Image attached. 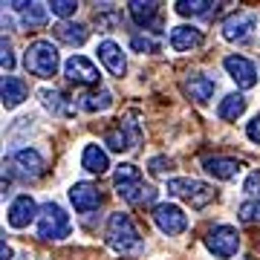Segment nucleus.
Segmentation results:
<instances>
[{
    "mask_svg": "<svg viewBox=\"0 0 260 260\" xmlns=\"http://www.w3.org/2000/svg\"><path fill=\"white\" fill-rule=\"evenodd\" d=\"M113 188L127 205H145L156 200V188H150L142 177V171L133 162H121L113 171Z\"/></svg>",
    "mask_w": 260,
    "mask_h": 260,
    "instance_id": "obj_1",
    "label": "nucleus"
},
{
    "mask_svg": "<svg viewBox=\"0 0 260 260\" xmlns=\"http://www.w3.org/2000/svg\"><path fill=\"white\" fill-rule=\"evenodd\" d=\"M104 240L116 254H136L142 251V234L136 223L130 220V214L113 211L107 217V229H104Z\"/></svg>",
    "mask_w": 260,
    "mask_h": 260,
    "instance_id": "obj_2",
    "label": "nucleus"
},
{
    "mask_svg": "<svg viewBox=\"0 0 260 260\" xmlns=\"http://www.w3.org/2000/svg\"><path fill=\"white\" fill-rule=\"evenodd\" d=\"M23 67H26V73L35 75V78H52V75H58V67H61L58 47L52 41H47V38L32 41V44L23 49Z\"/></svg>",
    "mask_w": 260,
    "mask_h": 260,
    "instance_id": "obj_3",
    "label": "nucleus"
},
{
    "mask_svg": "<svg viewBox=\"0 0 260 260\" xmlns=\"http://www.w3.org/2000/svg\"><path fill=\"white\" fill-rule=\"evenodd\" d=\"M165 191L171 197L182 200V203H188L191 208H205L217 197V188L211 182H203V179H194V177H171L165 182Z\"/></svg>",
    "mask_w": 260,
    "mask_h": 260,
    "instance_id": "obj_4",
    "label": "nucleus"
},
{
    "mask_svg": "<svg viewBox=\"0 0 260 260\" xmlns=\"http://www.w3.org/2000/svg\"><path fill=\"white\" fill-rule=\"evenodd\" d=\"M73 234V220L64 211V205L55 200H47L38 214V237L41 240H67Z\"/></svg>",
    "mask_w": 260,
    "mask_h": 260,
    "instance_id": "obj_5",
    "label": "nucleus"
},
{
    "mask_svg": "<svg viewBox=\"0 0 260 260\" xmlns=\"http://www.w3.org/2000/svg\"><path fill=\"white\" fill-rule=\"evenodd\" d=\"M205 249L211 251L217 260H232L240 251V232L229 223H217L214 229L205 232Z\"/></svg>",
    "mask_w": 260,
    "mask_h": 260,
    "instance_id": "obj_6",
    "label": "nucleus"
},
{
    "mask_svg": "<svg viewBox=\"0 0 260 260\" xmlns=\"http://www.w3.org/2000/svg\"><path fill=\"white\" fill-rule=\"evenodd\" d=\"M257 23H260L257 12L237 9V12H232V15L220 23V35H223V41H229V44H246V41L254 35Z\"/></svg>",
    "mask_w": 260,
    "mask_h": 260,
    "instance_id": "obj_7",
    "label": "nucleus"
},
{
    "mask_svg": "<svg viewBox=\"0 0 260 260\" xmlns=\"http://www.w3.org/2000/svg\"><path fill=\"white\" fill-rule=\"evenodd\" d=\"M139 142H142V124L136 121V116H124V119L119 121V127H113V130L104 133V145H107V150H113V153H127V150H133Z\"/></svg>",
    "mask_w": 260,
    "mask_h": 260,
    "instance_id": "obj_8",
    "label": "nucleus"
},
{
    "mask_svg": "<svg viewBox=\"0 0 260 260\" xmlns=\"http://www.w3.org/2000/svg\"><path fill=\"white\" fill-rule=\"evenodd\" d=\"M150 217H153L159 232L168 234V237H179V234L188 232V214L177 203H156Z\"/></svg>",
    "mask_w": 260,
    "mask_h": 260,
    "instance_id": "obj_9",
    "label": "nucleus"
},
{
    "mask_svg": "<svg viewBox=\"0 0 260 260\" xmlns=\"http://www.w3.org/2000/svg\"><path fill=\"white\" fill-rule=\"evenodd\" d=\"M223 67L229 78H232L240 90H251V87H257V64L251 61V58L240 55V52H232V55L223 58Z\"/></svg>",
    "mask_w": 260,
    "mask_h": 260,
    "instance_id": "obj_10",
    "label": "nucleus"
},
{
    "mask_svg": "<svg viewBox=\"0 0 260 260\" xmlns=\"http://www.w3.org/2000/svg\"><path fill=\"white\" fill-rule=\"evenodd\" d=\"M64 75L70 84H78V87H99L102 75H99V67L84 55H70L64 61Z\"/></svg>",
    "mask_w": 260,
    "mask_h": 260,
    "instance_id": "obj_11",
    "label": "nucleus"
},
{
    "mask_svg": "<svg viewBox=\"0 0 260 260\" xmlns=\"http://www.w3.org/2000/svg\"><path fill=\"white\" fill-rule=\"evenodd\" d=\"M38 214H41V208H38L35 197L32 194H18L15 200H12L9 211H6V223H9V229H29L32 223H38Z\"/></svg>",
    "mask_w": 260,
    "mask_h": 260,
    "instance_id": "obj_12",
    "label": "nucleus"
},
{
    "mask_svg": "<svg viewBox=\"0 0 260 260\" xmlns=\"http://www.w3.org/2000/svg\"><path fill=\"white\" fill-rule=\"evenodd\" d=\"M12 165H15V171H18L20 177L35 179V177H41V174L47 171V159H44V153H41L38 148L26 145V148H18L15 153H12Z\"/></svg>",
    "mask_w": 260,
    "mask_h": 260,
    "instance_id": "obj_13",
    "label": "nucleus"
},
{
    "mask_svg": "<svg viewBox=\"0 0 260 260\" xmlns=\"http://www.w3.org/2000/svg\"><path fill=\"white\" fill-rule=\"evenodd\" d=\"M182 93H185V99H191L194 104L205 107V104L214 99V93H217V81L205 73H191L185 81H182Z\"/></svg>",
    "mask_w": 260,
    "mask_h": 260,
    "instance_id": "obj_14",
    "label": "nucleus"
},
{
    "mask_svg": "<svg viewBox=\"0 0 260 260\" xmlns=\"http://www.w3.org/2000/svg\"><path fill=\"white\" fill-rule=\"evenodd\" d=\"M168 44L174 52H194L205 44V35L203 29L194 26V23H177V26L171 29V35H168Z\"/></svg>",
    "mask_w": 260,
    "mask_h": 260,
    "instance_id": "obj_15",
    "label": "nucleus"
},
{
    "mask_svg": "<svg viewBox=\"0 0 260 260\" xmlns=\"http://www.w3.org/2000/svg\"><path fill=\"white\" fill-rule=\"evenodd\" d=\"M95 55H99V61L104 64V70H107L110 75H116V78H121V75L127 73V55H124L121 44H116V41H110V38L99 41Z\"/></svg>",
    "mask_w": 260,
    "mask_h": 260,
    "instance_id": "obj_16",
    "label": "nucleus"
},
{
    "mask_svg": "<svg viewBox=\"0 0 260 260\" xmlns=\"http://www.w3.org/2000/svg\"><path fill=\"white\" fill-rule=\"evenodd\" d=\"M70 203L78 214H90L102 205V194L93 182H73L70 185Z\"/></svg>",
    "mask_w": 260,
    "mask_h": 260,
    "instance_id": "obj_17",
    "label": "nucleus"
},
{
    "mask_svg": "<svg viewBox=\"0 0 260 260\" xmlns=\"http://www.w3.org/2000/svg\"><path fill=\"white\" fill-rule=\"evenodd\" d=\"M203 171L208 177L220 179V182H232V179H237L243 165H240V159H234V156H208V159H203Z\"/></svg>",
    "mask_w": 260,
    "mask_h": 260,
    "instance_id": "obj_18",
    "label": "nucleus"
},
{
    "mask_svg": "<svg viewBox=\"0 0 260 260\" xmlns=\"http://www.w3.org/2000/svg\"><path fill=\"white\" fill-rule=\"evenodd\" d=\"M0 95H3V107L6 110H15L29 99V87L20 75H3V87H0Z\"/></svg>",
    "mask_w": 260,
    "mask_h": 260,
    "instance_id": "obj_19",
    "label": "nucleus"
},
{
    "mask_svg": "<svg viewBox=\"0 0 260 260\" xmlns=\"http://www.w3.org/2000/svg\"><path fill=\"white\" fill-rule=\"evenodd\" d=\"M81 168L84 171H90V174H107L110 171V156H107V150L102 145H95V142H87L81 150Z\"/></svg>",
    "mask_w": 260,
    "mask_h": 260,
    "instance_id": "obj_20",
    "label": "nucleus"
},
{
    "mask_svg": "<svg viewBox=\"0 0 260 260\" xmlns=\"http://www.w3.org/2000/svg\"><path fill=\"white\" fill-rule=\"evenodd\" d=\"M9 12H18L23 26H44L49 18V3H6Z\"/></svg>",
    "mask_w": 260,
    "mask_h": 260,
    "instance_id": "obj_21",
    "label": "nucleus"
},
{
    "mask_svg": "<svg viewBox=\"0 0 260 260\" xmlns=\"http://www.w3.org/2000/svg\"><path fill=\"white\" fill-rule=\"evenodd\" d=\"M52 35H55L61 44H67V47H84V44H87V38H90V32H87V26H84V23H75V20H61V23L52 29Z\"/></svg>",
    "mask_w": 260,
    "mask_h": 260,
    "instance_id": "obj_22",
    "label": "nucleus"
},
{
    "mask_svg": "<svg viewBox=\"0 0 260 260\" xmlns=\"http://www.w3.org/2000/svg\"><path fill=\"white\" fill-rule=\"evenodd\" d=\"M38 99H41V104H44L52 116H73L75 113V107L67 102V95L61 93V90H55V87H41V90H38Z\"/></svg>",
    "mask_w": 260,
    "mask_h": 260,
    "instance_id": "obj_23",
    "label": "nucleus"
},
{
    "mask_svg": "<svg viewBox=\"0 0 260 260\" xmlns=\"http://www.w3.org/2000/svg\"><path fill=\"white\" fill-rule=\"evenodd\" d=\"M246 107H249V99L243 93H229L220 99V104H217V119L220 121H237L246 113Z\"/></svg>",
    "mask_w": 260,
    "mask_h": 260,
    "instance_id": "obj_24",
    "label": "nucleus"
},
{
    "mask_svg": "<svg viewBox=\"0 0 260 260\" xmlns=\"http://www.w3.org/2000/svg\"><path fill=\"white\" fill-rule=\"evenodd\" d=\"M159 3H153V0H148V3H142V0H133V3H127V15L133 18V23H139V26L150 29L153 23L159 20Z\"/></svg>",
    "mask_w": 260,
    "mask_h": 260,
    "instance_id": "obj_25",
    "label": "nucleus"
},
{
    "mask_svg": "<svg viewBox=\"0 0 260 260\" xmlns=\"http://www.w3.org/2000/svg\"><path fill=\"white\" fill-rule=\"evenodd\" d=\"M78 107L84 113H104L113 107V93L110 90H93V93H84L78 99Z\"/></svg>",
    "mask_w": 260,
    "mask_h": 260,
    "instance_id": "obj_26",
    "label": "nucleus"
},
{
    "mask_svg": "<svg viewBox=\"0 0 260 260\" xmlns=\"http://www.w3.org/2000/svg\"><path fill=\"white\" fill-rule=\"evenodd\" d=\"M214 9H217V3H211V0H177L174 3V12L182 18H205Z\"/></svg>",
    "mask_w": 260,
    "mask_h": 260,
    "instance_id": "obj_27",
    "label": "nucleus"
},
{
    "mask_svg": "<svg viewBox=\"0 0 260 260\" xmlns=\"http://www.w3.org/2000/svg\"><path fill=\"white\" fill-rule=\"evenodd\" d=\"M130 49L139 52V55H156L159 49H162V44L150 35H133L130 38Z\"/></svg>",
    "mask_w": 260,
    "mask_h": 260,
    "instance_id": "obj_28",
    "label": "nucleus"
},
{
    "mask_svg": "<svg viewBox=\"0 0 260 260\" xmlns=\"http://www.w3.org/2000/svg\"><path fill=\"white\" fill-rule=\"evenodd\" d=\"M148 171H150V177L165 179V182H168V174L174 171V159H168V156H150L148 159Z\"/></svg>",
    "mask_w": 260,
    "mask_h": 260,
    "instance_id": "obj_29",
    "label": "nucleus"
},
{
    "mask_svg": "<svg viewBox=\"0 0 260 260\" xmlns=\"http://www.w3.org/2000/svg\"><path fill=\"white\" fill-rule=\"evenodd\" d=\"M237 220L246 223V225L260 223V203H257V200H246V203L237 205Z\"/></svg>",
    "mask_w": 260,
    "mask_h": 260,
    "instance_id": "obj_30",
    "label": "nucleus"
},
{
    "mask_svg": "<svg viewBox=\"0 0 260 260\" xmlns=\"http://www.w3.org/2000/svg\"><path fill=\"white\" fill-rule=\"evenodd\" d=\"M116 18H119V12L113 9L110 3H104V6H99V9H95V23L102 26V32H110L113 23H116Z\"/></svg>",
    "mask_w": 260,
    "mask_h": 260,
    "instance_id": "obj_31",
    "label": "nucleus"
},
{
    "mask_svg": "<svg viewBox=\"0 0 260 260\" xmlns=\"http://www.w3.org/2000/svg\"><path fill=\"white\" fill-rule=\"evenodd\" d=\"M243 194L249 197V200H257L260 203V168L249 171V177L243 179Z\"/></svg>",
    "mask_w": 260,
    "mask_h": 260,
    "instance_id": "obj_32",
    "label": "nucleus"
},
{
    "mask_svg": "<svg viewBox=\"0 0 260 260\" xmlns=\"http://www.w3.org/2000/svg\"><path fill=\"white\" fill-rule=\"evenodd\" d=\"M49 12L67 20V18H73L75 12H78V3H75V0H52V3H49Z\"/></svg>",
    "mask_w": 260,
    "mask_h": 260,
    "instance_id": "obj_33",
    "label": "nucleus"
},
{
    "mask_svg": "<svg viewBox=\"0 0 260 260\" xmlns=\"http://www.w3.org/2000/svg\"><path fill=\"white\" fill-rule=\"evenodd\" d=\"M0 64H3V75H12L15 70V52H12V41L3 35V58H0Z\"/></svg>",
    "mask_w": 260,
    "mask_h": 260,
    "instance_id": "obj_34",
    "label": "nucleus"
},
{
    "mask_svg": "<svg viewBox=\"0 0 260 260\" xmlns=\"http://www.w3.org/2000/svg\"><path fill=\"white\" fill-rule=\"evenodd\" d=\"M246 136H249L254 145H260V113L251 116V121H246Z\"/></svg>",
    "mask_w": 260,
    "mask_h": 260,
    "instance_id": "obj_35",
    "label": "nucleus"
},
{
    "mask_svg": "<svg viewBox=\"0 0 260 260\" xmlns=\"http://www.w3.org/2000/svg\"><path fill=\"white\" fill-rule=\"evenodd\" d=\"M12 254H15V251H12V246L3 240V246H0V257H3V260H12Z\"/></svg>",
    "mask_w": 260,
    "mask_h": 260,
    "instance_id": "obj_36",
    "label": "nucleus"
}]
</instances>
